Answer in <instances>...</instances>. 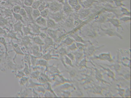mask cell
Masks as SVG:
<instances>
[{
	"mask_svg": "<svg viewBox=\"0 0 131 98\" xmlns=\"http://www.w3.org/2000/svg\"><path fill=\"white\" fill-rule=\"evenodd\" d=\"M40 37L42 38H45L46 37V35L44 33H41L40 34Z\"/></svg>",
	"mask_w": 131,
	"mask_h": 98,
	"instance_id": "603a6c76",
	"label": "cell"
},
{
	"mask_svg": "<svg viewBox=\"0 0 131 98\" xmlns=\"http://www.w3.org/2000/svg\"><path fill=\"white\" fill-rule=\"evenodd\" d=\"M68 3L71 6L74 7L77 5L78 1L77 0H68Z\"/></svg>",
	"mask_w": 131,
	"mask_h": 98,
	"instance_id": "8fae6325",
	"label": "cell"
},
{
	"mask_svg": "<svg viewBox=\"0 0 131 98\" xmlns=\"http://www.w3.org/2000/svg\"><path fill=\"white\" fill-rule=\"evenodd\" d=\"M52 18L54 20L58 21L62 19V16L59 12H56L53 15Z\"/></svg>",
	"mask_w": 131,
	"mask_h": 98,
	"instance_id": "3957f363",
	"label": "cell"
},
{
	"mask_svg": "<svg viewBox=\"0 0 131 98\" xmlns=\"http://www.w3.org/2000/svg\"><path fill=\"white\" fill-rule=\"evenodd\" d=\"M41 3L39 0L34 1L31 6V7L34 9H37Z\"/></svg>",
	"mask_w": 131,
	"mask_h": 98,
	"instance_id": "277c9868",
	"label": "cell"
},
{
	"mask_svg": "<svg viewBox=\"0 0 131 98\" xmlns=\"http://www.w3.org/2000/svg\"><path fill=\"white\" fill-rule=\"evenodd\" d=\"M39 49L38 46H34L33 48V51L35 53H37L38 52Z\"/></svg>",
	"mask_w": 131,
	"mask_h": 98,
	"instance_id": "7402d4cb",
	"label": "cell"
},
{
	"mask_svg": "<svg viewBox=\"0 0 131 98\" xmlns=\"http://www.w3.org/2000/svg\"><path fill=\"white\" fill-rule=\"evenodd\" d=\"M39 63L41 65L45 66L47 65V62L43 60H39Z\"/></svg>",
	"mask_w": 131,
	"mask_h": 98,
	"instance_id": "e0dca14e",
	"label": "cell"
},
{
	"mask_svg": "<svg viewBox=\"0 0 131 98\" xmlns=\"http://www.w3.org/2000/svg\"><path fill=\"white\" fill-rule=\"evenodd\" d=\"M32 15L34 18H37L40 16V12L38 9H34L32 12Z\"/></svg>",
	"mask_w": 131,
	"mask_h": 98,
	"instance_id": "52a82bcc",
	"label": "cell"
},
{
	"mask_svg": "<svg viewBox=\"0 0 131 98\" xmlns=\"http://www.w3.org/2000/svg\"><path fill=\"white\" fill-rule=\"evenodd\" d=\"M45 38V41L47 45H53V41L51 38L48 37H46Z\"/></svg>",
	"mask_w": 131,
	"mask_h": 98,
	"instance_id": "4fadbf2b",
	"label": "cell"
},
{
	"mask_svg": "<svg viewBox=\"0 0 131 98\" xmlns=\"http://www.w3.org/2000/svg\"><path fill=\"white\" fill-rule=\"evenodd\" d=\"M33 29L34 31L36 32H39V28L36 25H35L33 26Z\"/></svg>",
	"mask_w": 131,
	"mask_h": 98,
	"instance_id": "d6986e66",
	"label": "cell"
},
{
	"mask_svg": "<svg viewBox=\"0 0 131 98\" xmlns=\"http://www.w3.org/2000/svg\"><path fill=\"white\" fill-rule=\"evenodd\" d=\"M47 2H52L53 1V0H45Z\"/></svg>",
	"mask_w": 131,
	"mask_h": 98,
	"instance_id": "d4e9b609",
	"label": "cell"
},
{
	"mask_svg": "<svg viewBox=\"0 0 131 98\" xmlns=\"http://www.w3.org/2000/svg\"><path fill=\"white\" fill-rule=\"evenodd\" d=\"M47 33L51 37L55 38L57 36V32L54 31L50 29L48 30Z\"/></svg>",
	"mask_w": 131,
	"mask_h": 98,
	"instance_id": "8992f818",
	"label": "cell"
},
{
	"mask_svg": "<svg viewBox=\"0 0 131 98\" xmlns=\"http://www.w3.org/2000/svg\"><path fill=\"white\" fill-rule=\"evenodd\" d=\"M20 13L21 15L23 16H25L26 15V11L23 9H21Z\"/></svg>",
	"mask_w": 131,
	"mask_h": 98,
	"instance_id": "44dd1931",
	"label": "cell"
},
{
	"mask_svg": "<svg viewBox=\"0 0 131 98\" xmlns=\"http://www.w3.org/2000/svg\"><path fill=\"white\" fill-rule=\"evenodd\" d=\"M34 0H24V4L27 6H31Z\"/></svg>",
	"mask_w": 131,
	"mask_h": 98,
	"instance_id": "7c38bea8",
	"label": "cell"
},
{
	"mask_svg": "<svg viewBox=\"0 0 131 98\" xmlns=\"http://www.w3.org/2000/svg\"><path fill=\"white\" fill-rule=\"evenodd\" d=\"M49 12L48 9L46 8L43 10L40 11V15L43 18L46 17L48 15Z\"/></svg>",
	"mask_w": 131,
	"mask_h": 98,
	"instance_id": "9c48e42d",
	"label": "cell"
},
{
	"mask_svg": "<svg viewBox=\"0 0 131 98\" xmlns=\"http://www.w3.org/2000/svg\"><path fill=\"white\" fill-rule=\"evenodd\" d=\"M56 1L61 4L64 3V0H56Z\"/></svg>",
	"mask_w": 131,
	"mask_h": 98,
	"instance_id": "cb8c5ba5",
	"label": "cell"
},
{
	"mask_svg": "<svg viewBox=\"0 0 131 98\" xmlns=\"http://www.w3.org/2000/svg\"><path fill=\"white\" fill-rule=\"evenodd\" d=\"M72 40L69 37L67 38L64 41V43L67 45H70L72 42Z\"/></svg>",
	"mask_w": 131,
	"mask_h": 98,
	"instance_id": "5bb4252c",
	"label": "cell"
},
{
	"mask_svg": "<svg viewBox=\"0 0 131 98\" xmlns=\"http://www.w3.org/2000/svg\"><path fill=\"white\" fill-rule=\"evenodd\" d=\"M32 7L30 6H27L25 8V11L28 14L32 13Z\"/></svg>",
	"mask_w": 131,
	"mask_h": 98,
	"instance_id": "9a60e30c",
	"label": "cell"
},
{
	"mask_svg": "<svg viewBox=\"0 0 131 98\" xmlns=\"http://www.w3.org/2000/svg\"><path fill=\"white\" fill-rule=\"evenodd\" d=\"M65 62L67 65H71V62L70 59L67 56H65Z\"/></svg>",
	"mask_w": 131,
	"mask_h": 98,
	"instance_id": "ac0fdd59",
	"label": "cell"
},
{
	"mask_svg": "<svg viewBox=\"0 0 131 98\" xmlns=\"http://www.w3.org/2000/svg\"><path fill=\"white\" fill-rule=\"evenodd\" d=\"M33 40L34 42L37 44L43 45L44 44L42 40L38 37H34Z\"/></svg>",
	"mask_w": 131,
	"mask_h": 98,
	"instance_id": "30bf717a",
	"label": "cell"
},
{
	"mask_svg": "<svg viewBox=\"0 0 131 98\" xmlns=\"http://www.w3.org/2000/svg\"><path fill=\"white\" fill-rule=\"evenodd\" d=\"M62 5L56 1H53L49 4V8L52 11L56 12L60 9Z\"/></svg>",
	"mask_w": 131,
	"mask_h": 98,
	"instance_id": "6da1fadb",
	"label": "cell"
},
{
	"mask_svg": "<svg viewBox=\"0 0 131 98\" xmlns=\"http://www.w3.org/2000/svg\"><path fill=\"white\" fill-rule=\"evenodd\" d=\"M63 9L64 11L66 12H69L71 10V6L69 4L68 2L64 3Z\"/></svg>",
	"mask_w": 131,
	"mask_h": 98,
	"instance_id": "5b68a950",
	"label": "cell"
},
{
	"mask_svg": "<svg viewBox=\"0 0 131 98\" xmlns=\"http://www.w3.org/2000/svg\"><path fill=\"white\" fill-rule=\"evenodd\" d=\"M66 23L67 27H70L72 25V21L71 19H68L66 20Z\"/></svg>",
	"mask_w": 131,
	"mask_h": 98,
	"instance_id": "2e32d148",
	"label": "cell"
},
{
	"mask_svg": "<svg viewBox=\"0 0 131 98\" xmlns=\"http://www.w3.org/2000/svg\"><path fill=\"white\" fill-rule=\"evenodd\" d=\"M47 25L49 27H54L56 25L55 22L53 20L49 19L47 21Z\"/></svg>",
	"mask_w": 131,
	"mask_h": 98,
	"instance_id": "ba28073f",
	"label": "cell"
},
{
	"mask_svg": "<svg viewBox=\"0 0 131 98\" xmlns=\"http://www.w3.org/2000/svg\"><path fill=\"white\" fill-rule=\"evenodd\" d=\"M21 9L20 7L19 6H16L14 7V11L15 12L18 13L20 12Z\"/></svg>",
	"mask_w": 131,
	"mask_h": 98,
	"instance_id": "ffe728a7",
	"label": "cell"
},
{
	"mask_svg": "<svg viewBox=\"0 0 131 98\" xmlns=\"http://www.w3.org/2000/svg\"><path fill=\"white\" fill-rule=\"evenodd\" d=\"M36 22L39 25L46 26L47 25V22L44 18L39 16L36 19Z\"/></svg>",
	"mask_w": 131,
	"mask_h": 98,
	"instance_id": "7a4b0ae2",
	"label": "cell"
}]
</instances>
